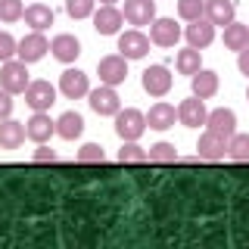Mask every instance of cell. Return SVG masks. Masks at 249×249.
Masks as SVG:
<instances>
[{
  "instance_id": "2",
  "label": "cell",
  "mask_w": 249,
  "mask_h": 249,
  "mask_svg": "<svg viewBox=\"0 0 249 249\" xmlns=\"http://www.w3.org/2000/svg\"><path fill=\"white\" fill-rule=\"evenodd\" d=\"M146 128L150 124H146V115L140 109H119L115 112V134L122 140H140Z\"/></svg>"
},
{
  "instance_id": "6",
  "label": "cell",
  "mask_w": 249,
  "mask_h": 249,
  "mask_svg": "<svg viewBox=\"0 0 249 249\" xmlns=\"http://www.w3.org/2000/svg\"><path fill=\"white\" fill-rule=\"evenodd\" d=\"M59 90H62V97H69V100H81V97L90 93V81L81 69H66V72L59 75Z\"/></svg>"
},
{
  "instance_id": "21",
  "label": "cell",
  "mask_w": 249,
  "mask_h": 249,
  "mask_svg": "<svg viewBox=\"0 0 249 249\" xmlns=\"http://www.w3.org/2000/svg\"><path fill=\"white\" fill-rule=\"evenodd\" d=\"M233 16H237L233 0H206V19L212 25H231Z\"/></svg>"
},
{
  "instance_id": "3",
  "label": "cell",
  "mask_w": 249,
  "mask_h": 249,
  "mask_svg": "<svg viewBox=\"0 0 249 249\" xmlns=\"http://www.w3.org/2000/svg\"><path fill=\"white\" fill-rule=\"evenodd\" d=\"M150 44L153 41L140 28H128V31L119 35V53L124 59H143L146 53H150Z\"/></svg>"
},
{
  "instance_id": "5",
  "label": "cell",
  "mask_w": 249,
  "mask_h": 249,
  "mask_svg": "<svg viewBox=\"0 0 249 249\" xmlns=\"http://www.w3.org/2000/svg\"><path fill=\"white\" fill-rule=\"evenodd\" d=\"M97 75H100V84H122L124 78H128V59L122 56V53H115V56H103L97 62Z\"/></svg>"
},
{
  "instance_id": "12",
  "label": "cell",
  "mask_w": 249,
  "mask_h": 249,
  "mask_svg": "<svg viewBox=\"0 0 249 249\" xmlns=\"http://www.w3.org/2000/svg\"><path fill=\"white\" fill-rule=\"evenodd\" d=\"M150 41L156 47H175L178 41H181V25H178L175 19H153Z\"/></svg>"
},
{
  "instance_id": "17",
  "label": "cell",
  "mask_w": 249,
  "mask_h": 249,
  "mask_svg": "<svg viewBox=\"0 0 249 249\" xmlns=\"http://www.w3.org/2000/svg\"><path fill=\"white\" fill-rule=\"evenodd\" d=\"M184 37H187V44H190V47L202 50V47H209V44L215 41V25L206 19V16H202V19H196V22H190V25H187Z\"/></svg>"
},
{
  "instance_id": "31",
  "label": "cell",
  "mask_w": 249,
  "mask_h": 249,
  "mask_svg": "<svg viewBox=\"0 0 249 249\" xmlns=\"http://www.w3.org/2000/svg\"><path fill=\"white\" fill-rule=\"evenodd\" d=\"M75 159L84 162V165H100V162L106 159V153H103V146H100V143H84L81 150H78Z\"/></svg>"
},
{
  "instance_id": "18",
  "label": "cell",
  "mask_w": 249,
  "mask_h": 249,
  "mask_svg": "<svg viewBox=\"0 0 249 249\" xmlns=\"http://www.w3.org/2000/svg\"><path fill=\"white\" fill-rule=\"evenodd\" d=\"M175 119H178V109L171 106V103H153L150 106V112H146V124H150L153 131H168V128H175Z\"/></svg>"
},
{
  "instance_id": "20",
  "label": "cell",
  "mask_w": 249,
  "mask_h": 249,
  "mask_svg": "<svg viewBox=\"0 0 249 249\" xmlns=\"http://www.w3.org/2000/svg\"><path fill=\"white\" fill-rule=\"evenodd\" d=\"M25 137H28L25 134V122H13V119L0 122V150H19Z\"/></svg>"
},
{
  "instance_id": "27",
  "label": "cell",
  "mask_w": 249,
  "mask_h": 249,
  "mask_svg": "<svg viewBox=\"0 0 249 249\" xmlns=\"http://www.w3.org/2000/svg\"><path fill=\"white\" fill-rule=\"evenodd\" d=\"M119 162L122 165H143V162H150V156L143 146H137V140H124V146L119 150Z\"/></svg>"
},
{
  "instance_id": "8",
  "label": "cell",
  "mask_w": 249,
  "mask_h": 249,
  "mask_svg": "<svg viewBox=\"0 0 249 249\" xmlns=\"http://www.w3.org/2000/svg\"><path fill=\"white\" fill-rule=\"evenodd\" d=\"M25 103L35 112H47V109L56 103V88L50 81H31L28 90H25Z\"/></svg>"
},
{
  "instance_id": "9",
  "label": "cell",
  "mask_w": 249,
  "mask_h": 249,
  "mask_svg": "<svg viewBox=\"0 0 249 249\" xmlns=\"http://www.w3.org/2000/svg\"><path fill=\"white\" fill-rule=\"evenodd\" d=\"M196 156H199V159H206V162H221L224 156H228V137H221V134H212V131L199 134Z\"/></svg>"
},
{
  "instance_id": "7",
  "label": "cell",
  "mask_w": 249,
  "mask_h": 249,
  "mask_svg": "<svg viewBox=\"0 0 249 249\" xmlns=\"http://www.w3.org/2000/svg\"><path fill=\"white\" fill-rule=\"evenodd\" d=\"M47 50H50V41L44 37V31H31V35H25L19 41V47H16V56H19L22 62H37V59H44Z\"/></svg>"
},
{
  "instance_id": "13",
  "label": "cell",
  "mask_w": 249,
  "mask_h": 249,
  "mask_svg": "<svg viewBox=\"0 0 249 249\" xmlns=\"http://www.w3.org/2000/svg\"><path fill=\"white\" fill-rule=\"evenodd\" d=\"M156 0H124V22L128 25H153Z\"/></svg>"
},
{
  "instance_id": "1",
  "label": "cell",
  "mask_w": 249,
  "mask_h": 249,
  "mask_svg": "<svg viewBox=\"0 0 249 249\" xmlns=\"http://www.w3.org/2000/svg\"><path fill=\"white\" fill-rule=\"evenodd\" d=\"M28 62H22L19 56L16 59H6L0 66V88L10 90V93H25L28 90Z\"/></svg>"
},
{
  "instance_id": "24",
  "label": "cell",
  "mask_w": 249,
  "mask_h": 249,
  "mask_svg": "<svg viewBox=\"0 0 249 249\" xmlns=\"http://www.w3.org/2000/svg\"><path fill=\"white\" fill-rule=\"evenodd\" d=\"M224 47L233 53H240L243 47H249V25H240L237 19L231 25H224Z\"/></svg>"
},
{
  "instance_id": "22",
  "label": "cell",
  "mask_w": 249,
  "mask_h": 249,
  "mask_svg": "<svg viewBox=\"0 0 249 249\" xmlns=\"http://www.w3.org/2000/svg\"><path fill=\"white\" fill-rule=\"evenodd\" d=\"M25 25L31 28V31H47L53 25V10L50 6H44V3H31V6H25Z\"/></svg>"
},
{
  "instance_id": "10",
  "label": "cell",
  "mask_w": 249,
  "mask_h": 249,
  "mask_svg": "<svg viewBox=\"0 0 249 249\" xmlns=\"http://www.w3.org/2000/svg\"><path fill=\"white\" fill-rule=\"evenodd\" d=\"M140 84H143V90L150 93V97H165L171 90V72L165 66H150L140 78Z\"/></svg>"
},
{
  "instance_id": "37",
  "label": "cell",
  "mask_w": 249,
  "mask_h": 249,
  "mask_svg": "<svg viewBox=\"0 0 249 249\" xmlns=\"http://www.w3.org/2000/svg\"><path fill=\"white\" fill-rule=\"evenodd\" d=\"M237 69L249 78V47H243V50H240V56H237Z\"/></svg>"
},
{
  "instance_id": "30",
  "label": "cell",
  "mask_w": 249,
  "mask_h": 249,
  "mask_svg": "<svg viewBox=\"0 0 249 249\" xmlns=\"http://www.w3.org/2000/svg\"><path fill=\"white\" fill-rule=\"evenodd\" d=\"M146 156H150V162H178V150H175V143H165V140L153 143L150 150H146Z\"/></svg>"
},
{
  "instance_id": "28",
  "label": "cell",
  "mask_w": 249,
  "mask_h": 249,
  "mask_svg": "<svg viewBox=\"0 0 249 249\" xmlns=\"http://www.w3.org/2000/svg\"><path fill=\"white\" fill-rule=\"evenodd\" d=\"M228 159H233V162H249V134H233L228 140Z\"/></svg>"
},
{
  "instance_id": "11",
  "label": "cell",
  "mask_w": 249,
  "mask_h": 249,
  "mask_svg": "<svg viewBox=\"0 0 249 249\" xmlns=\"http://www.w3.org/2000/svg\"><path fill=\"white\" fill-rule=\"evenodd\" d=\"M209 112H206V100H199L196 93H193L190 100H184L181 106H178V122L184 124V128H199V124H206Z\"/></svg>"
},
{
  "instance_id": "4",
  "label": "cell",
  "mask_w": 249,
  "mask_h": 249,
  "mask_svg": "<svg viewBox=\"0 0 249 249\" xmlns=\"http://www.w3.org/2000/svg\"><path fill=\"white\" fill-rule=\"evenodd\" d=\"M88 103H90V109L97 115H115L122 109V100H119V93H115L112 84H100L97 90H90Z\"/></svg>"
},
{
  "instance_id": "34",
  "label": "cell",
  "mask_w": 249,
  "mask_h": 249,
  "mask_svg": "<svg viewBox=\"0 0 249 249\" xmlns=\"http://www.w3.org/2000/svg\"><path fill=\"white\" fill-rule=\"evenodd\" d=\"M16 47H19V41H16L10 31H0V62L13 59L16 56Z\"/></svg>"
},
{
  "instance_id": "39",
  "label": "cell",
  "mask_w": 249,
  "mask_h": 249,
  "mask_svg": "<svg viewBox=\"0 0 249 249\" xmlns=\"http://www.w3.org/2000/svg\"><path fill=\"white\" fill-rule=\"evenodd\" d=\"M246 100H249V88H246Z\"/></svg>"
},
{
  "instance_id": "25",
  "label": "cell",
  "mask_w": 249,
  "mask_h": 249,
  "mask_svg": "<svg viewBox=\"0 0 249 249\" xmlns=\"http://www.w3.org/2000/svg\"><path fill=\"white\" fill-rule=\"evenodd\" d=\"M81 131H84V119L78 112H62L59 119H56V134L62 140H75V137H81Z\"/></svg>"
},
{
  "instance_id": "14",
  "label": "cell",
  "mask_w": 249,
  "mask_h": 249,
  "mask_svg": "<svg viewBox=\"0 0 249 249\" xmlns=\"http://www.w3.org/2000/svg\"><path fill=\"white\" fill-rule=\"evenodd\" d=\"M122 22H124V13L115 10V3H103L93 13V28H97V35H119Z\"/></svg>"
},
{
  "instance_id": "15",
  "label": "cell",
  "mask_w": 249,
  "mask_h": 249,
  "mask_svg": "<svg viewBox=\"0 0 249 249\" xmlns=\"http://www.w3.org/2000/svg\"><path fill=\"white\" fill-rule=\"evenodd\" d=\"M206 131L231 140L233 134H237V115H233V109H212L209 119H206Z\"/></svg>"
},
{
  "instance_id": "23",
  "label": "cell",
  "mask_w": 249,
  "mask_h": 249,
  "mask_svg": "<svg viewBox=\"0 0 249 249\" xmlns=\"http://www.w3.org/2000/svg\"><path fill=\"white\" fill-rule=\"evenodd\" d=\"M190 84H193V93H196L199 100H209V97L218 93V72H212V69H199V72L190 78Z\"/></svg>"
},
{
  "instance_id": "33",
  "label": "cell",
  "mask_w": 249,
  "mask_h": 249,
  "mask_svg": "<svg viewBox=\"0 0 249 249\" xmlns=\"http://www.w3.org/2000/svg\"><path fill=\"white\" fill-rule=\"evenodd\" d=\"M93 3L97 0H66V13L72 19H88V16H93Z\"/></svg>"
},
{
  "instance_id": "16",
  "label": "cell",
  "mask_w": 249,
  "mask_h": 249,
  "mask_svg": "<svg viewBox=\"0 0 249 249\" xmlns=\"http://www.w3.org/2000/svg\"><path fill=\"white\" fill-rule=\"evenodd\" d=\"M25 134H28V140H35V143H47V140L56 134V122L47 112H35L25 122Z\"/></svg>"
},
{
  "instance_id": "26",
  "label": "cell",
  "mask_w": 249,
  "mask_h": 249,
  "mask_svg": "<svg viewBox=\"0 0 249 249\" xmlns=\"http://www.w3.org/2000/svg\"><path fill=\"white\" fill-rule=\"evenodd\" d=\"M175 69L181 75H196L199 69H202V56H199V50L196 47H187V50H178V56H175Z\"/></svg>"
},
{
  "instance_id": "32",
  "label": "cell",
  "mask_w": 249,
  "mask_h": 249,
  "mask_svg": "<svg viewBox=\"0 0 249 249\" xmlns=\"http://www.w3.org/2000/svg\"><path fill=\"white\" fill-rule=\"evenodd\" d=\"M25 16L22 0H0V22H19Z\"/></svg>"
},
{
  "instance_id": "35",
  "label": "cell",
  "mask_w": 249,
  "mask_h": 249,
  "mask_svg": "<svg viewBox=\"0 0 249 249\" xmlns=\"http://www.w3.org/2000/svg\"><path fill=\"white\" fill-rule=\"evenodd\" d=\"M31 162H37V165H44V162H56V153L50 150V146H44V143H37V150L31 153Z\"/></svg>"
},
{
  "instance_id": "36",
  "label": "cell",
  "mask_w": 249,
  "mask_h": 249,
  "mask_svg": "<svg viewBox=\"0 0 249 249\" xmlns=\"http://www.w3.org/2000/svg\"><path fill=\"white\" fill-rule=\"evenodd\" d=\"M10 112H13V93L0 88V122L10 119Z\"/></svg>"
},
{
  "instance_id": "19",
  "label": "cell",
  "mask_w": 249,
  "mask_h": 249,
  "mask_svg": "<svg viewBox=\"0 0 249 249\" xmlns=\"http://www.w3.org/2000/svg\"><path fill=\"white\" fill-rule=\"evenodd\" d=\"M50 53L56 56L59 62H75L78 56H81V44H78V37L75 35H56L50 41Z\"/></svg>"
},
{
  "instance_id": "38",
  "label": "cell",
  "mask_w": 249,
  "mask_h": 249,
  "mask_svg": "<svg viewBox=\"0 0 249 249\" xmlns=\"http://www.w3.org/2000/svg\"><path fill=\"white\" fill-rule=\"evenodd\" d=\"M100 3H119V0H100Z\"/></svg>"
},
{
  "instance_id": "29",
  "label": "cell",
  "mask_w": 249,
  "mask_h": 249,
  "mask_svg": "<svg viewBox=\"0 0 249 249\" xmlns=\"http://www.w3.org/2000/svg\"><path fill=\"white\" fill-rule=\"evenodd\" d=\"M178 16L187 22H196L206 16V0H178Z\"/></svg>"
}]
</instances>
